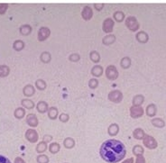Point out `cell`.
Masks as SVG:
<instances>
[{"label":"cell","instance_id":"obj_29","mask_svg":"<svg viewBox=\"0 0 166 163\" xmlns=\"http://www.w3.org/2000/svg\"><path fill=\"white\" fill-rule=\"evenodd\" d=\"M13 48H14V51H20L23 50V48H24V42L23 41H21V40H16L13 43Z\"/></svg>","mask_w":166,"mask_h":163},{"label":"cell","instance_id":"obj_7","mask_svg":"<svg viewBox=\"0 0 166 163\" xmlns=\"http://www.w3.org/2000/svg\"><path fill=\"white\" fill-rule=\"evenodd\" d=\"M144 109L142 106H132L130 107V116L134 119L140 118L144 115Z\"/></svg>","mask_w":166,"mask_h":163},{"label":"cell","instance_id":"obj_17","mask_svg":"<svg viewBox=\"0 0 166 163\" xmlns=\"http://www.w3.org/2000/svg\"><path fill=\"white\" fill-rule=\"evenodd\" d=\"M115 42H116V36L114 34H108L102 39V43L107 46L113 44Z\"/></svg>","mask_w":166,"mask_h":163},{"label":"cell","instance_id":"obj_2","mask_svg":"<svg viewBox=\"0 0 166 163\" xmlns=\"http://www.w3.org/2000/svg\"><path fill=\"white\" fill-rule=\"evenodd\" d=\"M105 73H106L107 78L109 79V80H112V81H113V80H116V79L118 78V76H119L118 70H117V69L116 68V66H114V65H109V66H108L107 69H106Z\"/></svg>","mask_w":166,"mask_h":163},{"label":"cell","instance_id":"obj_24","mask_svg":"<svg viewBox=\"0 0 166 163\" xmlns=\"http://www.w3.org/2000/svg\"><path fill=\"white\" fill-rule=\"evenodd\" d=\"M133 136H134V138L136 139V140H143L144 137L146 136V133L144 132L143 129H141V128H136V129H135L134 132H133Z\"/></svg>","mask_w":166,"mask_h":163},{"label":"cell","instance_id":"obj_1","mask_svg":"<svg viewBox=\"0 0 166 163\" xmlns=\"http://www.w3.org/2000/svg\"><path fill=\"white\" fill-rule=\"evenodd\" d=\"M99 154L102 160L107 162L117 163L125 158L127 149L120 141L110 139L102 143L99 149Z\"/></svg>","mask_w":166,"mask_h":163},{"label":"cell","instance_id":"obj_22","mask_svg":"<svg viewBox=\"0 0 166 163\" xmlns=\"http://www.w3.org/2000/svg\"><path fill=\"white\" fill-rule=\"evenodd\" d=\"M151 123L152 125L155 126V127H157V128H164L165 126V122L164 120H163L162 118H159V117H155V118H153L151 120Z\"/></svg>","mask_w":166,"mask_h":163},{"label":"cell","instance_id":"obj_26","mask_svg":"<svg viewBox=\"0 0 166 163\" xmlns=\"http://www.w3.org/2000/svg\"><path fill=\"white\" fill-rule=\"evenodd\" d=\"M40 60L42 63H49L52 60V55L49 51H43L40 55Z\"/></svg>","mask_w":166,"mask_h":163},{"label":"cell","instance_id":"obj_33","mask_svg":"<svg viewBox=\"0 0 166 163\" xmlns=\"http://www.w3.org/2000/svg\"><path fill=\"white\" fill-rule=\"evenodd\" d=\"M10 69L6 65H0V78H5L9 75Z\"/></svg>","mask_w":166,"mask_h":163},{"label":"cell","instance_id":"obj_14","mask_svg":"<svg viewBox=\"0 0 166 163\" xmlns=\"http://www.w3.org/2000/svg\"><path fill=\"white\" fill-rule=\"evenodd\" d=\"M119 132V125L116 123L111 124L108 128V134L110 136H116Z\"/></svg>","mask_w":166,"mask_h":163},{"label":"cell","instance_id":"obj_30","mask_svg":"<svg viewBox=\"0 0 166 163\" xmlns=\"http://www.w3.org/2000/svg\"><path fill=\"white\" fill-rule=\"evenodd\" d=\"M89 59L94 63H99L100 60V55L97 51H92L89 53Z\"/></svg>","mask_w":166,"mask_h":163},{"label":"cell","instance_id":"obj_25","mask_svg":"<svg viewBox=\"0 0 166 163\" xmlns=\"http://www.w3.org/2000/svg\"><path fill=\"white\" fill-rule=\"evenodd\" d=\"M21 105L23 106V108L29 109V110H30V109H33V108L35 106L33 101H32V100H30V99H27V98L23 99V100L21 101Z\"/></svg>","mask_w":166,"mask_h":163},{"label":"cell","instance_id":"obj_45","mask_svg":"<svg viewBox=\"0 0 166 163\" xmlns=\"http://www.w3.org/2000/svg\"><path fill=\"white\" fill-rule=\"evenodd\" d=\"M0 163H11V161H10L7 158H5V157L0 155Z\"/></svg>","mask_w":166,"mask_h":163},{"label":"cell","instance_id":"obj_34","mask_svg":"<svg viewBox=\"0 0 166 163\" xmlns=\"http://www.w3.org/2000/svg\"><path fill=\"white\" fill-rule=\"evenodd\" d=\"M134 155L136 156H138V155H143L144 152H145V149L143 148V146L139 145V144H136L133 147V150H132Z\"/></svg>","mask_w":166,"mask_h":163},{"label":"cell","instance_id":"obj_41","mask_svg":"<svg viewBox=\"0 0 166 163\" xmlns=\"http://www.w3.org/2000/svg\"><path fill=\"white\" fill-rule=\"evenodd\" d=\"M7 8H8V5L7 4H0V14H5Z\"/></svg>","mask_w":166,"mask_h":163},{"label":"cell","instance_id":"obj_43","mask_svg":"<svg viewBox=\"0 0 166 163\" xmlns=\"http://www.w3.org/2000/svg\"><path fill=\"white\" fill-rule=\"evenodd\" d=\"M136 163H146V159L143 155H138L136 156Z\"/></svg>","mask_w":166,"mask_h":163},{"label":"cell","instance_id":"obj_20","mask_svg":"<svg viewBox=\"0 0 166 163\" xmlns=\"http://www.w3.org/2000/svg\"><path fill=\"white\" fill-rule=\"evenodd\" d=\"M32 26L29 25V24H23L20 26L19 28V32L22 35H24V36H27L29 35L31 32H32Z\"/></svg>","mask_w":166,"mask_h":163},{"label":"cell","instance_id":"obj_19","mask_svg":"<svg viewBox=\"0 0 166 163\" xmlns=\"http://www.w3.org/2000/svg\"><path fill=\"white\" fill-rule=\"evenodd\" d=\"M144 102H145V97L143 95H136L132 100L133 106H141Z\"/></svg>","mask_w":166,"mask_h":163},{"label":"cell","instance_id":"obj_16","mask_svg":"<svg viewBox=\"0 0 166 163\" xmlns=\"http://www.w3.org/2000/svg\"><path fill=\"white\" fill-rule=\"evenodd\" d=\"M23 95H24L25 97H32V96L34 95V93H35V88H34V87L32 86V85H26V86L23 88Z\"/></svg>","mask_w":166,"mask_h":163},{"label":"cell","instance_id":"obj_36","mask_svg":"<svg viewBox=\"0 0 166 163\" xmlns=\"http://www.w3.org/2000/svg\"><path fill=\"white\" fill-rule=\"evenodd\" d=\"M47 150V143L44 142H41L36 146V152L38 153H42Z\"/></svg>","mask_w":166,"mask_h":163},{"label":"cell","instance_id":"obj_38","mask_svg":"<svg viewBox=\"0 0 166 163\" xmlns=\"http://www.w3.org/2000/svg\"><path fill=\"white\" fill-rule=\"evenodd\" d=\"M36 161L38 163H49V157L45 154H41L39 156H37Z\"/></svg>","mask_w":166,"mask_h":163},{"label":"cell","instance_id":"obj_39","mask_svg":"<svg viewBox=\"0 0 166 163\" xmlns=\"http://www.w3.org/2000/svg\"><path fill=\"white\" fill-rule=\"evenodd\" d=\"M80 60V56L78 53H72L69 56V60L71 62H78Z\"/></svg>","mask_w":166,"mask_h":163},{"label":"cell","instance_id":"obj_8","mask_svg":"<svg viewBox=\"0 0 166 163\" xmlns=\"http://www.w3.org/2000/svg\"><path fill=\"white\" fill-rule=\"evenodd\" d=\"M51 35V30L48 27H41L38 31V41L39 42H44L47 38H49V36Z\"/></svg>","mask_w":166,"mask_h":163},{"label":"cell","instance_id":"obj_3","mask_svg":"<svg viewBox=\"0 0 166 163\" xmlns=\"http://www.w3.org/2000/svg\"><path fill=\"white\" fill-rule=\"evenodd\" d=\"M143 143H144V145H145L146 148H148V149H150V150H155V149H156L157 146H158L157 141H156L153 136L148 135V134H146V136L144 137V139H143Z\"/></svg>","mask_w":166,"mask_h":163},{"label":"cell","instance_id":"obj_35","mask_svg":"<svg viewBox=\"0 0 166 163\" xmlns=\"http://www.w3.org/2000/svg\"><path fill=\"white\" fill-rule=\"evenodd\" d=\"M35 87H36L37 89L42 91V90H44L46 88L47 84H46V82L43 79H37L35 81Z\"/></svg>","mask_w":166,"mask_h":163},{"label":"cell","instance_id":"obj_4","mask_svg":"<svg viewBox=\"0 0 166 163\" xmlns=\"http://www.w3.org/2000/svg\"><path fill=\"white\" fill-rule=\"evenodd\" d=\"M126 25L132 32H136L139 29V27H140L139 23H138L137 19L135 16H128V17H127Z\"/></svg>","mask_w":166,"mask_h":163},{"label":"cell","instance_id":"obj_44","mask_svg":"<svg viewBox=\"0 0 166 163\" xmlns=\"http://www.w3.org/2000/svg\"><path fill=\"white\" fill-rule=\"evenodd\" d=\"M94 7H95L96 10L101 11V10L104 8V5H103V4H95V5H94Z\"/></svg>","mask_w":166,"mask_h":163},{"label":"cell","instance_id":"obj_32","mask_svg":"<svg viewBox=\"0 0 166 163\" xmlns=\"http://www.w3.org/2000/svg\"><path fill=\"white\" fill-rule=\"evenodd\" d=\"M113 18L115 19V21H117V23H122L125 19V14L122 11H117L114 13L113 14Z\"/></svg>","mask_w":166,"mask_h":163},{"label":"cell","instance_id":"obj_21","mask_svg":"<svg viewBox=\"0 0 166 163\" xmlns=\"http://www.w3.org/2000/svg\"><path fill=\"white\" fill-rule=\"evenodd\" d=\"M48 113V117L51 119V120H55L57 119V117L59 116V112H58V109L54 106H52L48 109L47 111Z\"/></svg>","mask_w":166,"mask_h":163},{"label":"cell","instance_id":"obj_6","mask_svg":"<svg viewBox=\"0 0 166 163\" xmlns=\"http://www.w3.org/2000/svg\"><path fill=\"white\" fill-rule=\"evenodd\" d=\"M25 138L31 143H35L38 142L39 135H38V133L34 129H28L25 132Z\"/></svg>","mask_w":166,"mask_h":163},{"label":"cell","instance_id":"obj_28","mask_svg":"<svg viewBox=\"0 0 166 163\" xmlns=\"http://www.w3.org/2000/svg\"><path fill=\"white\" fill-rule=\"evenodd\" d=\"M131 63H132V61H131V59L129 57H124V58H122V60L120 61V66L123 69H129L131 67Z\"/></svg>","mask_w":166,"mask_h":163},{"label":"cell","instance_id":"obj_13","mask_svg":"<svg viewBox=\"0 0 166 163\" xmlns=\"http://www.w3.org/2000/svg\"><path fill=\"white\" fill-rule=\"evenodd\" d=\"M146 114L147 115V116L149 117H154L155 116V115L157 114V107L155 104H150L147 106L146 109Z\"/></svg>","mask_w":166,"mask_h":163},{"label":"cell","instance_id":"obj_37","mask_svg":"<svg viewBox=\"0 0 166 163\" xmlns=\"http://www.w3.org/2000/svg\"><path fill=\"white\" fill-rule=\"evenodd\" d=\"M99 80L97 78H90L89 81V88L90 89H95L99 87Z\"/></svg>","mask_w":166,"mask_h":163},{"label":"cell","instance_id":"obj_15","mask_svg":"<svg viewBox=\"0 0 166 163\" xmlns=\"http://www.w3.org/2000/svg\"><path fill=\"white\" fill-rule=\"evenodd\" d=\"M104 73V69L102 66L100 65H95L92 69H91V74L94 77H101Z\"/></svg>","mask_w":166,"mask_h":163},{"label":"cell","instance_id":"obj_9","mask_svg":"<svg viewBox=\"0 0 166 163\" xmlns=\"http://www.w3.org/2000/svg\"><path fill=\"white\" fill-rule=\"evenodd\" d=\"M114 24H115V23H114L113 19H111V18L105 19L103 23H102V30H103V32H105L106 33L112 32L113 28H114Z\"/></svg>","mask_w":166,"mask_h":163},{"label":"cell","instance_id":"obj_48","mask_svg":"<svg viewBox=\"0 0 166 163\" xmlns=\"http://www.w3.org/2000/svg\"><path fill=\"white\" fill-rule=\"evenodd\" d=\"M65 163H68V162H65Z\"/></svg>","mask_w":166,"mask_h":163},{"label":"cell","instance_id":"obj_5","mask_svg":"<svg viewBox=\"0 0 166 163\" xmlns=\"http://www.w3.org/2000/svg\"><path fill=\"white\" fill-rule=\"evenodd\" d=\"M108 98L109 101L116 103V104H118L123 100V93L119 90H113V91L108 93Z\"/></svg>","mask_w":166,"mask_h":163},{"label":"cell","instance_id":"obj_42","mask_svg":"<svg viewBox=\"0 0 166 163\" xmlns=\"http://www.w3.org/2000/svg\"><path fill=\"white\" fill-rule=\"evenodd\" d=\"M52 136L50 135V134H45V135H43V137H42V142H44V143H46L52 142Z\"/></svg>","mask_w":166,"mask_h":163},{"label":"cell","instance_id":"obj_11","mask_svg":"<svg viewBox=\"0 0 166 163\" xmlns=\"http://www.w3.org/2000/svg\"><path fill=\"white\" fill-rule=\"evenodd\" d=\"M81 16L85 21H89L92 18L93 16V12H92V8L89 5L84 6V8L82 9L81 12Z\"/></svg>","mask_w":166,"mask_h":163},{"label":"cell","instance_id":"obj_31","mask_svg":"<svg viewBox=\"0 0 166 163\" xmlns=\"http://www.w3.org/2000/svg\"><path fill=\"white\" fill-rule=\"evenodd\" d=\"M61 150V146L58 143H52L50 145H49V151L52 154H56L60 152Z\"/></svg>","mask_w":166,"mask_h":163},{"label":"cell","instance_id":"obj_27","mask_svg":"<svg viewBox=\"0 0 166 163\" xmlns=\"http://www.w3.org/2000/svg\"><path fill=\"white\" fill-rule=\"evenodd\" d=\"M14 115L16 119L20 120V119H23L25 115V110L23 107H18L14 110Z\"/></svg>","mask_w":166,"mask_h":163},{"label":"cell","instance_id":"obj_10","mask_svg":"<svg viewBox=\"0 0 166 163\" xmlns=\"http://www.w3.org/2000/svg\"><path fill=\"white\" fill-rule=\"evenodd\" d=\"M25 121H26V124L30 127H37L38 125H39L38 118H37V116L34 114H28L26 115Z\"/></svg>","mask_w":166,"mask_h":163},{"label":"cell","instance_id":"obj_23","mask_svg":"<svg viewBox=\"0 0 166 163\" xmlns=\"http://www.w3.org/2000/svg\"><path fill=\"white\" fill-rule=\"evenodd\" d=\"M75 144H76V143H75L74 139L71 138V137H67V138H65L64 141H63V146H64L66 149H69V150L74 148V147H75Z\"/></svg>","mask_w":166,"mask_h":163},{"label":"cell","instance_id":"obj_18","mask_svg":"<svg viewBox=\"0 0 166 163\" xmlns=\"http://www.w3.org/2000/svg\"><path fill=\"white\" fill-rule=\"evenodd\" d=\"M36 108H37V111L41 114H44L48 111L49 109V106L48 104L45 102V101H40L38 102L37 106H36Z\"/></svg>","mask_w":166,"mask_h":163},{"label":"cell","instance_id":"obj_12","mask_svg":"<svg viewBox=\"0 0 166 163\" xmlns=\"http://www.w3.org/2000/svg\"><path fill=\"white\" fill-rule=\"evenodd\" d=\"M136 40L140 42V43H146L149 40V36L148 34L145 32V31H140L136 33Z\"/></svg>","mask_w":166,"mask_h":163},{"label":"cell","instance_id":"obj_40","mask_svg":"<svg viewBox=\"0 0 166 163\" xmlns=\"http://www.w3.org/2000/svg\"><path fill=\"white\" fill-rule=\"evenodd\" d=\"M70 119V115L66 113H62L59 115V120L61 122V123H67Z\"/></svg>","mask_w":166,"mask_h":163},{"label":"cell","instance_id":"obj_47","mask_svg":"<svg viewBox=\"0 0 166 163\" xmlns=\"http://www.w3.org/2000/svg\"><path fill=\"white\" fill-rule=\"evenodd\" d=\"M122 163H134V159H133V158L127 159L126 161H124Z\"/></svg>","mask_w":166,"mask_h":163},{"label":"cell","instance_id":"obj_46","mask_svg":"<svg viewBox=\"0 0 166 163\" xmlns=\"http://www.w3.org/2000/svg\"><path fill=\"white\" fill-rule=\"evenodd\" d=\"M14 163H25V161H24L22 158L17 157V158H15V159H14Z\"/></svg>","mask_w":166,"mask_h":163}]
</instances>
